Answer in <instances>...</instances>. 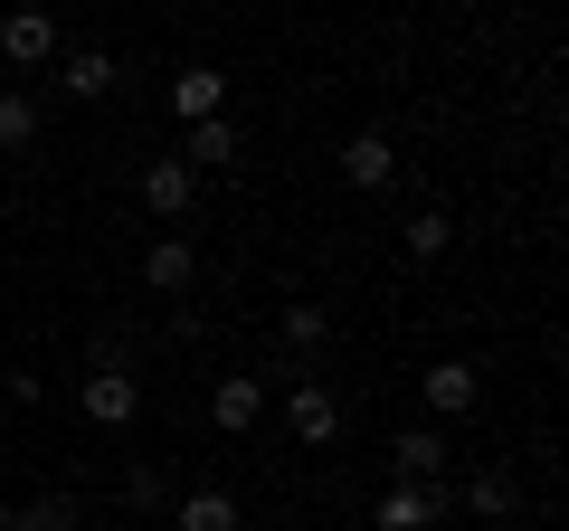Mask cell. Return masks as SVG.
<instances>
[{
  "instance_id": "cell-3",
  "label": "cell",
  "mask_w": 569,
  "mask_h": 531,
  "mask_svg": "<svg viewBox=\"0 0 569 531\" xmlns=\"http://www.w3.org/2000/svg\"><path fill=\"white\" fill-rule=\"evenodd\" d=\"M418 399H427V418H466L475 399H485V370H475V361H427L418 370Z\"/></svg>"
},
{
  "instance_id": "cell-12",
  "label": "cell",
  "mask_w": 569,
  "mask_h": 531,
  "mask_svg": "<svg viewBox=\"0 0 569 531\" xmlns=\"http://www.w3.org/2000/svg\"><path fill=\"white\" fill-rule=\"evenodd\" d=\"M512 503H522V474L512 465H475L466 474V512L475 522H512Z\"/></svg>"
},
{
  "instance_id": "cell-20",
  "label": "cell",
  "mask_w": 569,
  "mask_h": 531,
  "mask_svg": "<svg viewBox=\"0 0 569 531\" xmlns=\"http://www.w3.org/2000/svg\"><path fill=\"white\" fill-rule=\"evenodd\" d=\"M123 503H133V512H171V484L152 465H133V474H123Z\"/></svg>"
},
{
  "instance_id": "cell-2",
  "label": "cell",
  "mask_w": 569,
  "mask_h": 531,
  "mask_svg": "<svg viewBox=\"0 0 569 531\" xmlns=\"http://www.w3.org/2000/svg\"><path fill=\"white\" fill-rule=\"evenodd\" d=\"M284 428L305 437V447H332V437H342V399H332V380H295V389H284Z\"/></svg>"
},
{
  "instance_id": "cell-19",
  "label": "cell",
  "mask_w": 569,
  "mask_h": 531,
  "mask_svg": "<svg viewBox=\"0 0 569 531\" xmlns=\"http://www.w3.org/2000/svg\"><path fill=\"white\" fill-rule=\"evenodd\" d=\"M447 247H456V219H447V209H418V219H408V257H427V266H437Z\"/></svg>"
},
{
  "instance_id": "cell-8",
  "label": "cell",
  "mask_w": 569,
  "mask_h": 531,
  "mask_svg": "<svg viewBox=\"0 0 569 531\" xmlns=\"http://www.w3.org/2000/svg\"><path fill=\"white\" fill-rule=\"evenodd\" d=\"M257 418H266V389L228 370V380L209 389V428H219V437H247V428H257Z\"/></svg>"
},
{
  "instance_id": "cell-6",
  "label": "cell",
  "mask_w": 569,
  "mask_h": 531,
  "mask_svg": "<svg viewBox=\"0 0 569 531\" xmlns=\"http://www.w3.org/2000/svg\"><path fill=\"white\" fill-rule=\"evenodd\" d=\"M142 285H152V294H190V285H200V247H190V238H152V247H142Z\"/></svg>"
},
{
  "instance_id": "cell-15",
  "label": "cell",
  "mask_w": 569,
  "mask_h": 531,
  "mask_svg": "<svg viewBox=\"0 0 569 531\" xmlns=\"http://www.w3.org/2000/svg\"><path fill=\"white\" fill-rule=\"evenodd\" d=\"M181 162L190 171H228V162H238V123H190V143H181Z\"/></svg>"
},
{
  "instance_id": "cell-21",
  "label": "cell",
  "mask_w": 569,
  "mask_h": 531,
  "mask_svg": "<svg viewBox=\"0 0 569 531\" xmlns=\"http://www.w3.org/2000/svg\"><path fill=\"white\" fill-rule=\"evenodd\" d=\"M10 512H20V503H10V493H0V531H10Z\"/></svg>"
},
{
  "instance_id": "cell-16",
  "label": "cell",
  "mask_w": 569,
  "mask_h": 531,
  "mask_svg": "<svg viewBox=\"0 0 569 531\" xmlns=\"http://www.w3.org/2000/svg\"><path fill=\"white\" fill-rule=\"evenodd\" d=\"M10 531H86V512H77V493H39V503L10 512Z\"/></svg>"
},
{
  "instance_id": "cell-4",
  "label": "cell",
  "mask_w": 569,
  "mask_h": 531,
  "mask_svg": "<svg viewBox=\"0 0 569 531\" xmlns=\"http://www.w3.org/2000/svg\"><path fill=\"white\" fill-rule=\"evenodd\" d=\"M77 409L96 418V428H133V418H142V380H133V370H86Z\"/></svg>"
},
{
  "instance_id": "cell-10",
  "label": "cell",
  "mask_w": 569,
  "mask_h": 531,
  "mask_svg": "<svg viewBox=\"0 0 569 531\" xmlns=\"http://www.w3.org/2000/svg\"><path fill=\"white\" fill-rule=\"evenodd\" d=\"M114 77H123V67L104 58V48H67V58H58V86L77 104H104V96H114Z\"/></svg>"
},
{
  "instance_id": "cell-13",
  "label": "cell",
  "mask_w": 569,
  "mask_h": 531,
  "mask_svg": "<svg viewBox=\"0 0 569 531\" xmlns=\"http://www.w3.org/2000/svg\"><path fill=\"white\" fill-rule=\"evenodd\" d=\"M437 512H447V493H418V484H389L380 503H370V522H380V531H427V522H437Z\"/></svg>"
},
{
  "instance_id": "cell-11",
  "label": "cell",
  "mask_w": 569,
  "mask_h": 531,
  "mask_svg": "<svg viewBox=\"0 0 569 531\" xmlns=\"http://www.w3.org/2000/svg\"><path fill=\"white\" fill-rule=\"evenodd\" d=\"M219 104H228L219 67H181V77H171V114H181V123H219Z\"/></svg>"
},
{
  "instance_id": "cell-9",
  "label": "cell",
  "mask_w": 569,
  "mask_h": 531,
  "mask_svg": "<svg viewBox=\"0 0 569 531\" xmlns=\"http://www.w3.org/2000/svg\"><path fill=\"white\" fill-rule=\"evenodd\" d=\"M0 58H10V67H48V58H58V20H48V10L0 20Z\"/></svg>"
},
{
  "instance_id": "cell-14",
  "label": "cell",
  "mask_w": 569,
  "mask_h": 531,
  "mask_svg": "<svg viewBox=\"0 0 569 531\" xmlns=\"http://www.w3.org/2000/svg\"><path fill=\"white\" fill-rule=\"evenodd\" d=\"M171 531H247L238 522V493H171Z\"/></svg>"
},
{
  "instance_id": "cell-1",
  "label": "cell",
  "mask_w": 569,
  "mask_h": 531,
  "mask_svg": "<svg viewBox=\"0 0 569 531\" xmlns=\"http://www.w3.org/2000/svg\"><path fill=\"white\" fill-rule=\"evenodd\" d=\"M389 474L418 484V493H447V437H437V428H399V437H389Z\"/></svg>"
},
{
  "instance_id": "cell-7",
  "label": "cell",
  "mask_w": 569,
  "mask_h": 531,
  "mask_svg": "<svg viewBox=\"0 0 569 531\" xmlns=\"http://www.w3.org/2000/svg\"><path fill=\"white\" fill-rule=\"evenodd\" d=\"M342 181L351 190H389L399 181V143H389V133H351L342 143Z\"/></svg>"
},
{
  "instance_id": "cell-18",
  "label": "cell",
  "mask_w": 569,
  "mask_h": 531,
  "mask_svg": "<svg viewBox=\"0 0 569 531\" xmlns=\"http://www.w3.org/2000/svg\"><path fill=\"white\" fill-rule=\"evenodd\" d=\"M29 143H39V96L10 86V96H0V152H29Z\"/></svg>"
},
{
  "instance_id": "cell-5",
  "label": "cell",
  "mask_w": 569,
  "mask_h": 531,
  "mask_svg": "<svg viewBox=\"0 0 569 531\" xmlns=\"http://www.w3.org/2000/svg\"><path fill=\"white\" fill-rule=\"evenodd\" d=\"M142 209H152V219H181V209H190V190H200V171H190L181 162V152H162V162H142Z\"/></svg>"
},
{
  "instance_id": "cell-17",
  "label": "cell",
  "mask_w": 569,
  "mask_h": 531,
  "mask_svg": "<svg viewBox=\"0 0 569 531\" xmlns=\"http://www.w3.org/2000/svg\"><path fill=\"white\" fill-rule=\"evenodd\" d=\"M276 332H284V351H323V342H332V313H323V304H284Z\"/></svg>"
}]
</instances>
